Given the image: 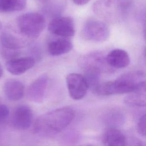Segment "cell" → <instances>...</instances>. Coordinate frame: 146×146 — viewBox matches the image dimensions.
<instances>
[{"label":"cell","instance_id":"484cf974","mask_svg":"<svg viewBox=\"0 0 146 146\" xmlns=\"http://www.w3.org/2000/svg\"><path fill=\"white\" fill-rule=\"evenodd\" d=\"M1 28H2V23H1V22H0V30H1Z\"/></svg>","mask_w":146,"mask_h":146},{"label":"cell","instance_id":"ac0fdd59","mask_svg":"<svg viewBox=\"0 0 146 146\" xmlns=\"http://www.w3.org/2000/svg\"><path fill=\"white\" fill-rule=\"evenodd\" d=\"M0 42L2 47L10 50H18L24 46V42L21 39L6 31L1 33Z\"/></svg>","mask_w":146,"mask_h":146},{"label":"cell","instance_id":"9a60e30c","mask_svg":"<svg viewBox=\"0 0 146 146\" xmlns=\"http://www.w3.org/2000/svg\"><path fill=\"white\" fill-rule=\"evenodd\" d=\"M73 47L72 42L63 38L51 41L48 45V51L52 56H59L70 52Z\"/></svg>","mask_w":146,"mask_h":146},{"label":"cell","instance_id":"ba28073f","mask_svg":"<svg viewBox=\"0 0 146 146\" xmlns=\"http://www.w3.org/2000/svg\"><path fill=\"white\" fill-rule=\"evenodd\" d=\"M66 83L69 94L73 99L80 100L86 95L88 86L83 75L70 74L66 78Z\"/></svg>","mask_w":146,"mask_h":146},{"label":"cell","instance_id":"ffe728a7","mask_svg":"<svg viewBox=\"0 0 146 146\" xmlns=\"http://www.w3.org/2000/svg\"><path fill=\"white\" fill-rule=\"evenodd\" d=\"M100 72L97 70H84V78L87 82L88 88L94 90L99 84V78Z\"/></svg>","mask_w":146,"mask_h":146},{"label":"cell","instance_id":"7402d4cb","mask_svg":"<svg viewBox=\"0 0 146 146\" xmlns=\"http://www.w3.org/2000/svg\"><path fill=\"white\" fill-rule=\"evenodd\" d=\"M10 111L7 106L5 104H0V123L6 120L9 116Z\"/></svg>","mask_w":146,"mask_h":146},{"label":"cell","instance_id":"8992f818","mask_svg":"<svg viewBox=\"0 0 146 146\" xmlns=\"http://www.w3.org/2000/svg\"><path fill=\"white\" fill-rule=\"evenodd\" d=\"M48 30L54 35L65 38H71L75 34L74 23L69 17H57L50 22Z\"/></svg>","mask_w":146,"mask_h":146},{"label":"cell","instance_id":"52a82bcc","mask_svg":"<svg viewBox=\"0 0 146 146\" xmlns=\"http://www.w3.org/2000/svg\"><path fill=\"white\" fill-rule=\"evenodd\" d=\"M78 65L84 70H97L100 72L108 68L106 57L99 52H92L82 55L78 60Z\"/></svg>","mask_w":146,"mask_h":146},{"label":"cell","instance_id":"d6986e66","mask_svg":"<svg viewBox=\"0 0 146 146\" xmlns=\"http://www.w3.org/2000/svg\"><path fill=\"white\" fill-rule=\"evenodd\" d=\"M26 5V0H0V13L21 11Z\"/></svg>","mask_w":146,"mask_h":146},{"label":"cell","instance_id":"6da1fadb","mask_svg":"<svg viewBox=\"0 0 146 146\" xmlns=\"http://www.w3.org/2000/svg\"><path fill=\"white\" fill-rule=\"evenodd\" d=\"M74 111L69 107L55 109L39 116L35 121L34 131L42 137H50L60 132L72 121Z\"/></svg>","mask_w":146,"mask_h":146},{"label":"cell","instance_id":"5bb4252c","mask_svg":"<svg viewBox=\"0 0 146 146\" xmlns=\"http://www.w3.org/2000/svg\"><path fill=\"white\" fill-rule=\"evenodd\" d=\"M102 141L107 146H123L126 145V139L124 134L117 128L108 127L105 131Z\"/></svg>","mask_w":146,"mask_h":146},{"label":"cell","instance_id":"5b68a950","mask_svg":"<svg viewBox=\"0 0 146 146\" xmlns=\"http://www.w3.org/2000/svg\"><path fill=\"white\" fill-rule=\"evenodd\" d=\"M110 33V29L104 22L94 18L87 19L82 30L84 39L95 42L106 41L109 38Z\"/></svg>","mask_w":146,"mask_h":146},{"label":"cell","instance_id":"30bf717a","mask_svg":"<svg viewBox=\"0 0 146 146\" xmlns=\"http://www.w3.org/2000/svg\"><path fill=\"white\" fill-rule=\"evenodd\" d=\"M33 112L31 108L25 105L18 107L14 111L12 123L14 127L18 129H28L32 123Z\"/></svg>","mask_w":146,"mask_h":146},{"label":"cell","instance_id":"4fadbf2b","mask_svg":"<svg viewBox=\"0 0 146 146\" xmlns=\"http://www.w3.org/2000/svg\"><path fill=\"white\" fill-rule=\"evenodd\" d=\"M3 91L8 99L12 101H17L23 96L25 86L19 80L9 79L4 84Z\"/></svg>","mask_w":146,"mask_h":146},{"label":"cell","instance_id":"8fae6325","mask_svg":"<svg viewBox=\"0 0 146 146\" xmlns=\"http://www.w3.org/2000/svg\"><path fill=\"white\" fill-rule=\"evenodd\" d=\"M35 63L34 58L31 56L19 58H14L6 62V68L10 74L14 75H19L32 68Z\"/></svg>","mask_w":146,"mask_h":146},{"label":"cell","instance_id":"9c48e42d","mask_svg":"<svg viewBox=\"0 0 146 146\" xmlns=\"http://www.w3.org/2000/svg\"><path fill=\"white\" fill-rule=\"evenodd\" d=\"M48 78L45 75H42L33 82L27 90V97L31 102L40 103L44 98Z\"/></svg>","mask_w":146,"mask_h":146},{"label":"cell","instance_id":"cb8c5ba5","mask_svg":"<svg viewBox=\"0 0 146 146\" xmlns=\"http://www.w3.org/2000/svg\"><path fill=\"white\" fill-rule=\"evenodd\" d=\"M3 74V69H2V67L0 64V78H1L2 75Z\"/></svg>","mask_w":146,"mask_h":146},{"label":"cell","instance_id":"277c9868","mask_svg":"<svg viewBox=\"0 0 146 146\" xmlns=\"http://www.w3.org/2000/svg\"><path fill=\"white\" fill-rule=\"evenodd\" d=\"M17 22L20 32L24 35L32 38L39 36L45 26L44 17L35 12H29L21 15Z\"/></svg>","mask_w":146,"mask_h":146},{"label":"cell","instance_id":"d4e9b609","mask_svg":"<svg viewBox=\"0 0 146 146\" xmlns=\"http://www.w3.org/2000/svg\"><path fill=\"white\" fill-rule=\"evenodd\" d=\"M39 1H41V2H44L47 1V0H39Z\"/></svg>","mask_w":146,"mask_h":146},{"label":"cell","instance_id":"e0dca14e","mask_svg":"<svg viewBox=\"0 0 146 146\" xmlns=\"http://www.w3.org/2000/svg\"><path fill=\"white\" fill-rule=\"evenodd\" d=\"M104 123L108 127L117 128L122 126L125 121L124 113L117 109H113L107 112L103 117Z\"/></svg>","mask_w":146,"mask_h":146},{"label":"cell","instance_id":"603a6c76","mask_svg":"<svg viewBox=\"0 0 146 146\" xmlns=\"http://www.w3.org/2000/svg\"><path fill=\"white\" fill-rule=\"evenodd\" d=\"M90 0H72L73 2L76 5L82 6L87 4L90 2Z\"/></svg>","mask_w":146,"mask_h":146},{"label":"cell","instance_id":"7c38bea8","mask_svg":"<svg viewBox=\"0 0 146 146\" xmlns=\"http://www.w3.org/2000/svg\"><path fill=\"white\" fill-rule=\"evenodd\" d=\"M108 66L116 68L128 66L130 63L128 54L124 50L116 48L110 51L106 57Z\"/></svg>","mask_w":146,"mask_h":146},{"label":"cell","instance_id":"2e32d148","mask_svg":"<svg viewBox=\"0 0 146 146\" xmlns=\"http://www.w3.org/2000/svg\"><path fill=\"white\" fill-rule=\"evenodd\" d=\"M145 86L129 92L124 100L125 104L131 107H144L146 104Z\"/></svg>","mask_w":146,"mask_h":146},{"label":"cell","instance_id":"44dd1931","mask_svg":"<svg viewBox=\"0 0 146 146\" xmlns=\"http://www.w3.org/2000/svg\"><path fill=\"white\" fill-rule=\"evenodd\" d=\"M145 123H146V117H145V115L144 114L139 119L138 124H137L138 132L141 135L143 136H145V133H146Z\"/></svg>","mask_w":146,"mask_h":146},{"label":"cell","instance_id":"3957f363","mask_svg":"<svg viewBox=\"0 0 146 146\" xmlns=\"http://www.w3.org/2000/svg\"><path fill=\"white\" fill-rule=\"evenodd\" d=\"M132 2V0H98L94 3L92 10L103 19L115 22L125 15Z\"/></svg>","mask_w":146,"mask_h":146},{"label":"cell","instance_id":"7a4b0ae2","mask_svg":"<svg viewBox=\"0 0 146 146\" xmlns=\"http://www.w3.org/2000/svg\"><path fill=\"white\" fill-rule=\"evenodd\" d=\"M145 77L143 71H129L122 74L115 80L99 84L94 92L103 96L129 93L145 85Z\"/></svg>","mask_w":146,"mask_h":146}]
</instances>
